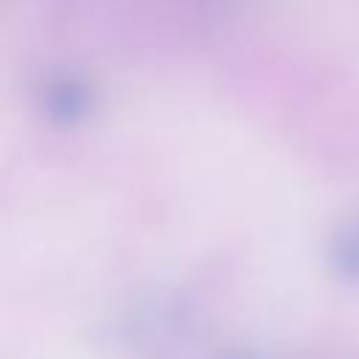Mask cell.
I'll return each mask as SVG.
<instances>
[{
  "instance_id": "obj_1",
  "label": "cell",
  "mask_w": 359,
  "mask_h": 359,
  "mask_svg": "<svg viewBox=\"0 0 359 359\" xmlns=\"http://www.w3.org/2000/svg\"><path fill=\"white\" fill-rule=\"evenodd\" d=\"M334 264L345 278H359V224H353L342 236H337Z\"/></svg>"
}]
</instances>
